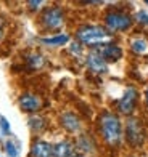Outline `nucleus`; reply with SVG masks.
<instances>
[{
    "mask_svg": "<svg viewBox=\"0 0 148 157\" xmlns=\"http://www.w3.org/2000/svg\"><path fill=\"white\" fill-rule=\"evenodd\" d=\"M98 133L108 146H118L122 140V124L116 114L105 111L98 117Z\"/></svg>",
    "mask_w": 148,
    "mask_h": 157,
    "instance_id": "obj_1",
    "label": "nucleus"
},
{
    "mask_svg": "<svg viewBox=\"0 0 148 157\" xmlns=\"http://www.w3.org/2000/svg\"><path fill=\"white\" fill-rule=\"evenodd\" d=\"M110 37V32L102 26H81L76 31V39L79 40V44H87V45H100V42Z\"/></svg>",
    "mask_w": 148,
    "mask_h": 157,
    "instance_id": "obj_2",
    "label": "nucleus"
},
{
    "mask_svg": "<svg viewBox=\"0 0 148 157\" xmlns=\"http://www.w3.org/2000/svg\"><path fill=\"white\" fill-rule=\"evenodd\" d=\"M39 24L45 31H58L65 26V11L60 6H48L42 10L39 16Z\"/></svg>",
    "mask_w": 148,
    "mask_h": 157,
    "instance_id": "obj_3",
    "label": "nucleus"
},
{
    "mask_svg": "<svg viewBox=\"0 0 148 157\" xmlns=\"http://www.w3.org/2000/svg\"><path fill=\"white\" fill-rule=\"evenodd\" d=\"M132 16L126 11L121 10H110L105 15V26L108 27L111 32H122L127 31L132 26Z\"/></svg>",
    "mask_w": 148,
    "mask_h": 157,
    "instance_id": "obj_4",
    "label": "nucleus"
},
{
    "mask_svg": "<svg viewBox=\"0 0 148 157\" xmlns=\"http://www.w3.org/2000/svg\"><path fill=\"white\" fill-rule=\"evenodd\" d=\"M126 140L132 147H138L145 141V128L143 124L137 117H129L126 122Z\"/></svg>",
    "mask_w": 148,
    "mask_h": 157,
    "instance_id": "obj_5",
    "label": "nucleus"
},
{
    "mask_svg": "<svg viewBox=\"0 0 148 157\" xmlns=\"http://www.w3.org/2000/svg\"><path fill=\"white\" fill-rule=\"evenodd\" d=\"M137 98H138V93L135 87H127L124 91L122 98L119 99L118 103V109L121 114H124V116H130V114L134 112V109H135V104H137Z\"/></svg>",
    "mask_w": 148,
    "mask_h": 157,
    "instance_id": "obj_6",
    "label": "nucleus"
},
{
    "mask_svg": "<svg viewBox=\"0 0 148 157\" xmlns=\"http://www.w3.org/2000/svg\"><path fill=\"white\" fill-rule=\"evenodd\" d=\"M95 52L100 55L106 63H116V61L122 56L121 47L116 45V44H111V42H108V44L97 45V47H95Z\"/></svg>",
    "mask_w": 148,
    "mask_h": 157,
    "instance_id": "obj_7",
    "label": "nucleus"
},
{
    "mask_svg": "<svg viewBox=\"0 0 148 157\" xmlns=\"http://www.w3.org/2000/svg\"><path fill=\"white\" fill-rule=\"evenodd\" d=\"M18 103H19V108L21 111H24V112H37L40 108H42V99L40 96H37L36 93H31V91H27V93L24 95H21L19 99H18Z\"/></svg>",
    "mask_w": 148,
    "mask_h": 157,
    "instance_id": "obj_8",
    "label": "nucleus"
},
{
    "mask_svg": "<svg viewBox=\"0 0 148 157\" xmlns=\"http://www.w3.org/2000/svg\"><path fill=\"white\" fill-rule=\"evenodd\" d=\"M60 124H61V127L65 128L66 132H69V133L79 132L81 127H82L79 116H77V114H74V112H71V111H66V112L61 114V116H60Z\"/></svg>",
    "mask_w": 148,
    "mask_h": 157,
    "instance_id": "obj_9",
    "label": "nucleus"
},
{
    "mask_svg": "<svg viewBox=\"0 0 148 157\" xmlns=\"http://www.w3.org/2000/svg\"><path fill=\"white\" fill-rule=\"evenodd\" d=\"M87 67L92 71L94 74H105L108 71V64L97 52H92L87 56Z\"/></svg>",
    "mask_w": 148,
    "mask_h": 157,
    "instance_id": "obj_10",
    "label": "nucleus"
},
{
    "mask_svg": "<svg viewBox=\"0 0 148 157\" xmlns=\"http://www.w3.org/2000/svg\"><path fill=\"white\" fill-rule=\"evenodd\" d=\"M32 157H53V146L44 140H36L31 147Z\"/></svg>",
    "mask_w": 148,
    "mask_h": 157,
    "instance_id": "obj_11",
    "label": "nucleus"
},
{
    "mask_svg": "<svg viewBox=\"0 0 148 157\" xmlns=\"http://www.w3.org/2000/svg\"><path fill=\"white\" fill-rule=\"evenodd\" d=\"M76 147L69 140H63L53 146V157H74Z\"/></svg>",
    "mask_w": 148,
    "mask_h": 157,
    "instance_id": "obj_12",
    "label": "nucleus"
},
{
    "mask_svg": "<svg viewBox=\"0 0 148 157\" xmlns=\"http://www.w3.org/2000/svg\"><path fill=\"white\" fill-rule=\"evenodd\" d=\"M76 147L84 154L94 152L95 151V141L92 140V136H89V135H81L76 141Z\"/></svg>",
    "mask_w": 148,
    "mask_h": 157,
    "instance_id": "obj_13",
    "label": "nucleus"
},
{
    "mask_svg": "<svg viewBox=\"0 0 148 157\" xmlns=\"http://www.w3.org/2000/svg\"><path fill=\"white\" fill-rule=\"evenodd\" d=\"M68 40H69V35H66V34H58V35H52V37H44V39H40L42 44L52 45V47L65 45V44H68Z\"/></svg>",
    "mask_w": 148,
    "mask_h": 157,
    "instance_id": "obj_14",
    "label": "nucleus"
},
{
    "mask_svg": "<svg viewBox=\"0 0 148 157\" xmlns=\"http://www.w3.org/2000/svg\"><path fill=\"white\" fill-rule=\"evenodd\" d=\"M26 64L29 66L31 69H39L45 64V58L39 53H32V55H27L26 56Z\"/></svg>",
    "mask_w": 148,
    "mask_h": 157,
    "instance_id": "obj_15",
    "label": "nucleus"
},
{
    "mask_svg": "<svg viewBox=\"0 0 148 157\" xmlns=\"http://www.w3.org/2000/svg\"><path fill=\"white\" fill-rule=\"evenodd\" d=\"M130 50L137 55H145L148 52V42L145 39H134L130 42Z\"/></svg>",
    "mask_w": 148,
    "mask_h": 157,
    "instance_id": "obj_16",
    "label": "nucleus"
},
{
    "mask_svg": "<svg viewBox=\"0 0 148 157\" xmlns=\"http://www.w3.org/2000/svg\"><path fill=\"white\" fill-rule=\"evenodd\" d=\"M29 127L32 132H42L45 128V119L39 116V114H36V116H32L29 119Z\"/></svg>",
    "mask_w": 148,
    "mask_h": 157,
    "instance_id": "obj_17",
    "label": "nucleus"
},
{
    "mask_svg": "<svg viewBox=\"0 0 148 157\" xmlns=\"http://www.w3.org/2000/svg\"><path fill=\"white\" fill-rule=\"evenodd\" d=\"M5 152L8 154V157H18V146L13 143V140L5 141Z\"/></svg>",
    "mask_w": 148,
    "mask_h": 157,
    "instance_id": "obj_18",
    "label": "nucleus"
},
{
    "mask_svg": "<svg viewBox=\"0 0 148 157\" xmlns=\"http://www.w3.org/2000/svg\"><path fill=\"white\" fill-rule=\"evenodd\" d=\"M135 19H137V23H140V24H145V26H148V15H146V11H137L135 13Z\"/></svg>",
    "mask_w": 148,
    "mask_h": 157,
    "instance_id": "obj_19",
    "label": "nucleus"
},
{
    "mask_svg": "<svg viewBox=\"0 0 148 157\" xmlns=\"http://www.w3.org/2000/svg\"><path fill=\"white\" fill-rule=\"evenodd\" d=\"M0 125H2L3 133H10V124H8V120H6L3 116H0Z\"/></svg>",
    "mask_w": 148,
    "mask_h": 157,
    "instance_id": "obj_20",
    "label": "nucleus"
},
{
    "mask_svg": "<svg viewBox=\"0 0 148 157\" xmlns=\"http://www.w3.org/2000/svg\"><path fill=\"white\" fill-rule=\"evenodd\" d=\"M42 5H44V2H27V6H29L32 11H37Z\"/></svg>",
    "mask_w": 148,
    "mask_h": 157,
    "instance_id": "obj_21",
    "label": "nucleus"
},
{
    "mask_svg": "<svg viewBox=\"0 0 148 157\" xmlns=\"http://www.w3.org/2000/svg\"><path fill=\"white\" fill-rule=\"evenodd\" d=\"M71 52H73L74 55H81V53H82L81 44H73V45H71Z\"/></svg>",
    "mask_w": 148,
    "mask_h": 157,
    "instance_id": "obj_22",
    "label": "nucleus"
},
{
    "mask_svg": "<svg viewBox=\"0 0 148 157\" xmlns=\"http://www.w3.org/2000/svg\"><path fill=\"white\" fill-rule=\"evenodd\" d=\"M3 35H5V19L0 18V40L3 39Z\"/></svg>",
    "mask_w": 148,
    "mask_h": 157,
    "instance_id": "obj_23",
    "label": "nucleus"
},
{
    "mask_svg": "<svg viewBox=\"0 0 148 157\" xmlns=\"http://www.w3.org/2000/svg\"><path fill=\"white\" fill-rule=\"evenodd\" d=\"M145 103H146V106H148V87H146V90H145Z\"/></svg>",
    "mask_w": 148,
    "mask_h": 157,
    "instance_id": "obj_24",
    "label": "nucleus"
},
{
    "mask_svg": "<svg viewBox=\"0 0 148 157\" xmlns=\"http://www.w3.org/2000/svg\"><path fill=\"white\" fill-rule=\"evenodd\" d=\"M77 157H84V155H77Z\"/></svg>",
    "mask_w": 148,
    "mask_h": 157,
    "instance_id": "obj_25",
    "label": "nucleus"
}]
</instances>
